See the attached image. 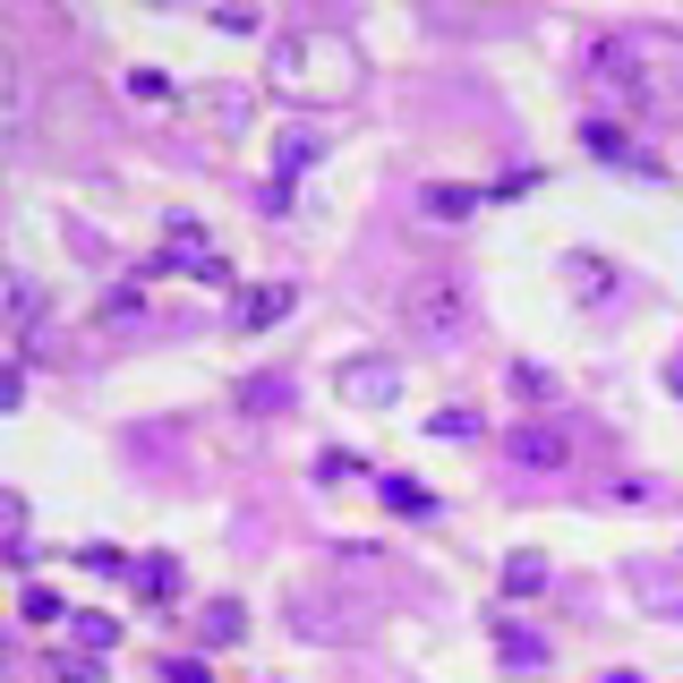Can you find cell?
Listing matches in <instances>:
<instances>
[{
  "mask_svg": "<svg viewBox=\"0 0 683 683\" xmlns=\"http://www.w3.org/2000/svg\"><path fill=\"white\" fill-rule=\"evenodd\" d=\"M274 95H291V103H342L359 86V61H351V43L326 26H308V34H274Z\"/></svg>",
  "mask_w": 683,
  "mask_h": 683,
  "instance_id": "obj_1",
  "label": "cell"
},
{
  "mask_svg": "<svg viewBox=\"0 0 683 683\" xmlns=\"http://www.w3.org/2000/svg\"><path fill=\"white\" fill-rule=\"evenodd\" d=\"M470 317H479V299H470V274H461V265L410 274V291H402V326H410V342L453 351L461 333H470Z\"/></svg>",
  "mask_w": 683,
  "mask_h": 683,
  "instance_id": "obj_2",
  "label": "cell"
},
{
  "mask_svg": "<svg viewBox=\"0 0 683 683\" xmlns=\"http://www.w3.org/2000/svg\"><path fill=\"white\" fill-rule=\"evenodd\" d=\"M146 274H189V282H205V291H231V282H239V274L205 248V223H196V214H171L163 223V248L146 257Z\"/></svg>",
  "mask_w": 683,
  "mask_h": 683,
  "instance_id": "obj_3",
  "label": "cell"
},
{
  "mask_svg": "<svg viewBox=\"0 0 683 683\" xmlns=\"http://www.w3.org/2000/svg\"><path fill=\"white\" fill-rule=\"evenodd\" d=\"M333 393L351 402V410H402V359L393 351H359L333 367Z\"/></svg>",
  "mask_w": 683,
  "mask_h": 683,
  "instance_id": "obj_4",
  "label": "cell"
},
{
  "mask_svg": "<svg viewBox=\"0 0 683 683\" xmlns=\"http://www.w3.org/2000/svg\"><path fill=\"white\" fill-rule=\"evenodd\" d=\"M589 77H598V86H616L623 103H666V86H658L650 68H641V34H616V43H598V52H589Z\"/></svg>",
  "mask_w": 683,
  "mask_h": 683,
  "instance_id": "obj_5",
  "label": "cell"
},
{
  "mask_svg": "<svg viewBox=\"0 0 683 683\" xmlns=\"http://www.w3.org/2000/svg\"><path fill=\"white\" fill-rule=\"evenodd\" d=\"M581 146L589 154H598V163H623V171H641V180H658V154H641V146H632V129H623V120H581Z\"/></svg>",
  "mask_w": 683,
  "mask_h": 683,
  "instance_id": "obj_6",
  "label": "cell"
},
{
  "mask_svg": "<svg viewBox=\"0 0 683 683\" xmlns=\"http://www.w3.org/2000/svg\"><path fill=\"white\" fill-rule=\"evenodd\" d=\"M504 453H513L521 470H564V461H573V445H564V427H555V419H530V427H513V436H504Z\"/></svg>",
  "mask_w": 683,
  "mask_h": 683,
  "instance_id": "obj_7",
  "label": "cell"
},
{
  "mask_svg": "<svg viewBox=\"0 0 683 683\" xmlns=\"http://www.w3.org/2000/svg\"><path fill=\"white\" fill-rule=\"evenodd\" d=\"M291 317V282H257V291H239V333H265Z\"/></svg>",
  "mask_w": 683,
  "mask_h": 683,
  "instance_id": "obj_8",
  "label": "cell"
},
{
  "mask_svg": "<svg viewBox=\"0 0 683 683\" xmlns=\"http://www.w3.org/2000/svg\"><path fill=\"white\" fill-rule=\"evenodd\" d=\"M488 632H495V658H504V666H547V641H538L530 623H513V616H488Z\"/></svg>",
  "mask_w": 683,
  "mask_h": 683,
  "instance_id": "obj_9",
  "label": "cell"
},
{
  "mask_svg": "<svg viewBox=\"0 0 683 683\" xmlns=\"http://www.w3.org/2000/svg\"><path fill=\"white\" fill-rule=\"evenodd\" d=\"M564 274H573V299H589V308H598V299H616V265L589 257V248H573V257H564Z\"/></svg>",
  "mask_w": 683,
  "mask_h": 683,
  "instance_id": "obj_10",
  "label": "cell"
},
{
  "mask_svg": "<svg viewBox=\"0 0 683 683\" xmlns=\"http://www.w3.org/2000/svg\"><path fill=\"white\" fill-rule=\"evenodd\" d=\"M479 205H495V189H453V180L427 189V214H436V223H470Z\"/></svg>",
  "mask_w": 683,
  "mask_h": 683,
  "instance_id": "obj_11",
  "label": "cell"
},
{
  "mask_svg": "<svg viewBox=\"0 0 683 683\" xmlns=\"http://www.w3.org/2000/svg\"><path fill=\"white\" fill-rule=\"evenodd\" d=\"M129 581H137V598H146V607H171V598H180V564H171V555H146Z\"/></svg>",
  "mask_w": 683,
  "mask_h": 683,
  "instance_id": "obj_12",
  "label": "cell"
},
{
  "mask_svg": "<svg viewBox=\"0 0 683 683\" xmlns=\"http://www.w3.org/2000/svg\"><path fill=\"white\" fill-rule=\"evenodd\" d=\"M196 632H205L214 650H223V641H239V632H248V616H239V598H214V607L196 616Z\"/></svg>",
  "mask_w": 683,
  "mask_h": 683,
  "instance_id": "obj_13",
  "label": "cell"
},
{
  "mask_svg": "<svg viewBox=\"0 0 683 683\" xmlns=\"http://www.w3.org/2000/svg\"><path fill=\"white\" fill-rule=\"evenodd\" d=\"M504 589H513V598H530V589H547V555H538V547L504 555Z\"/></svg>",
  "mask_w": 683,
  "mask_h": 683,
  "instance_id": "obj_14",
  "label": "cell"
},
{
  "mask_svg": "<svg viewBox=\"0 0 683 683\" xmlns=\"http://www.w3.org/2000/svg\"><path fill=\"white\" fill-rule=\"evenodd\" d=\"M239 402H248V410H282V402H291V376H248V385H239Z\"/></svg>",
  "mask_w": 683,
  "mask_h": 683,
  "instance_id": "obj_15",
  "label": "cell"
},
{
  "mask_svg": "<svg viewBox=\"0 0 683 683\" xmlns=\"http://www.w3.org/2000/svg\"><path fill=\"white\" fill-rule=\"evenodd\" d=\"M376 495H385L393 513H436V495H427L419 479H376Z\"/></svg>",
  "mask_w": 683,
  "mask_h": 683,
  "instance_id": "obj_16",
  "label": "cell"
},
{
  "mask_svg": "<svg viewBox=\"0 0 683 683\" xmlns=\"http://www.w3.org/2000/svg\"><path fill=\"white\" fill-rule=\"evenodd\" d=\"M9 308H18V342H34V317H43V282H9Z\"/></svg>",
  "mask_w": 683,
  "mask_h": 683,
  "instance_id": "obj_17",
  "label": "cell"
},
{
  "mask_svg": "<svg viewBox=\"0 0 683 683\" xmlns=\"http://www.w3.org/2000/svg\"><path fill=\"white\" fill-rule=\"evenodd\" d=\"M427 436H453V445H470V436H488V419H479V410H436V419H427Z\"/></svg>",
  "mask_w": 683,
  "mask_h": 683,
  "instance_id": "obj_18",
  "label": "cell"
},
{
  "mask_svg": "<svg viewBox=\"0 0 683 683\" xmlns=\"http://www.w3.org/2000/svg\"><path fill=\"white\" fill-rule=\"evenodd\" d=\"M317 479H326V488H351V479H367V461L333 445V453H317Z\"/></svg>",
  "mask_w": 683,
  "mask_h": 683,
  "instance_id": "obj_19",
  "label": "cell"
},
{
  "mask_svg": "<svg viewBox=\"0 0 683 683\" xmlns=\"http://www.w3.org/2000/svg\"><path fill=\"white\" fill-rule=\"evenodd\" d=\"M68 632H77V641H86V650H111V641H120V623H111V616H68Z\"/></svg>",
  "mask_w": 683,
  "mask_h": 683,
  "instance_id": "obj_20",
  "label": "cell"
},
{
  "mask_svg": "<svg viewBox=\"0 0 683 683\" xmlns=\"http://www.w3.org/2000/svg\"><path fill=\"white\" fill-rule=\"evenodd\" d=\"M18 616H26V623H61L68 607H61V598H52L43 581H26V598H18Z\"/></svg>",
  "mask_w": 683,
  "mask_h": 683,
  "instance_id": "obj_21",
  "label": "cell"
},
{
  "mask_svg": "<svg viewBox=\"0 0 683 683\" xmlns=\"http://www.w3.org/2000/svg\"><path fill=\"white\" fill-rule=\"evenodd\" d=\"M513 393H521V402H547V367H538V359H521V367H513Z\"/></svg>",
  "mask_w": 683,
  "mask_h": 683,
  "instance_id": "obj_22",
  "label": "cell"
},
{
  "mask_svg": "<svg viewBox=\"0 0 683 683\" xmlns=\"http://www.w3.org/2000/svg\"><path fill=\"white\" fill-rule=\"evenodd\" d=\"M77 564H86V573H137L120 547H77Z\"/></svg>",
  "mask_w": 683,
  "mask_h": 683,
  "instance_id": "obj_23",
  "label": "cell"
},
{
  "mask_svg": "<svg viewBox=\"0 0 683 683\" xmlns=\"http://www.w3.org/2000/svg\"><path fill=\"white\" fill-rule=\"evenodd\" d=\"M103 317H111V326H120V317H146V291H129V282H120V291L103 299Z\"/></svg>",
  "mask_w": 683,
  "mask_h": 683,
  "instance_id": "obj_24",
  "label": "cell"
},
{
  "mask_svg": "<svg viewBox=\"0 0 683 683\" xmlns=\"http://www.w3.org/2000/svg\"><path fill=\"white\" fill-rule=\"evenodd\" d=\"M129 95H137V103H163V95H171L163 68H129Z\"/></svg>",
  "mask_w": 683,
  "mask_h": 683,
  "instance_id": "obj_25",
  "label": "cell"
},
{
  "mask_svg": "<svg viewBox=\"0 0 683 683\" xmlns=\"http://www.w3.org/2000/svg\"><path fill=\"white\" fill-rule=\"evenodd\" d=\"M52 683H103V666H95V658H61V666H52Z\"/></svg>",
  "mask_w": 683,
  "mask_h": 683,
  "instance_id": "obj_26",
  "label": "cell"
},
{
  "mask_svg": "<svg viewBox=\"0 0 683 683\" xmlns=\"http://www.w3.org/2000/svg\"><path fill=\"white\" fill-rule=\"evenodd\" d=\"M163 683H214V675H205V658H163Z\"/></svg>",
  "mask_w": 683,
  "mask_h": 683,
  "instance_id": "obj_27",
  "label": "cell"
},
{
  "mask_svg": "<svg viewBox=\"0 0 683 683\" xmlns=\"http://www.w3.org/2000/svg\"><path fill=\"white\" fill-rule=\"evenodd\" d=\"M666 385H675V393H683V359H675V367H666Z\"/></svg>",
  "mask_w": 683,
  "mask_h": 683,
  "instance_id": "obj_28",
  "label": "cell"
},
{
  "mask_svg": "<svg viewBox=\"0 0 683 683\" xmlns=\"http://www.w3.org/2000/svg\"><path fill=\"white\" fill-rule=\"evenodd\" d=\"M598 683H641V675H598Z\"/></svg>",
  "mask_w": 683,
  "mask_h": 683,
  "instance_id": "obj_29",
  "label": "cell"
}]
</instances>
